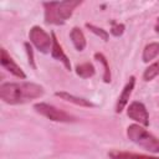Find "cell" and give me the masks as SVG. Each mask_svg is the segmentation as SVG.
Instances as JSON below:
<instances>
[{
    "label": "cell",
    "mask_w": 159,
    "mask_h": 159,
    "mask_svg": "<svg viewBox=\"0 0 159 159\" xmlns=\"http://www.w3.org/2000/svg\"><path fill=\"white\" fill-rule=\"evenodd\" d=\"M0 52H1V55H0V62H1L2 67H4L5 70H7L11 75H14V76H16V77H19V78H25L26 75H25L24 71L14 62V60L10 57V55L6 52V50H5V48H1Z\"/></svg>",
    "instance_id": "52a82bcc"
},
{
    "label": "cell",
    "mask_w": 159,
    "mask_h": 159,
    "mask_svg": "<svg viewBox=\"0 0 159 159\" xmlns=\"http://www.w3.org/2000/svg\"><path fill=\"white\" fill-rule=\"evenodd\" d=\"M127 114L130 119L138 122L142 125H148L149 124V114L145 108V106L142 102H132L127 109Z\"/></svg>",
    "instance_id": "8992f818"
},
{
    "label": "cell",
    "mask_w": 159,
    "mask_h": 159,
    "mask_svg": "<svg viewBox=\"0 0 159 159\" xmlns=\"http://www.w3.org/2000/svg\"><path fill=\"white\" fill-rule=\"evenodd\" d=\"M158 75H159V61L154 62L153 65H150V66L144 71L143 78H144L145 81H150V80H153L154 77H157Z\"/></svg>",
    "instance_id": "2e32d148"
},
{
    "label": "cell",
    "mask_w": 159,
    "mask_h": 159,
    "mask_svg": "<svg viewBox=\"0 0 159 159\" xmlns=\"http://www.w3.org/2000/svg\"><path fill=\"white\" fill-rule=\"evenodd\" d=\"M159 53V43L158 42H152L149 45H147L144 47L143 51V61L144 62H149L153 58H155Z\"/></svg>",
    "instance_id": "4fadbf2b"
},
{
    "label": "cell",
    "mask_w": 159,
    "mask_h": 159,
    "mask_svg": "<svg viewBox=\"0 0 159 159\" xmlns=\"http://www.w3.org/2000/svg\"><path fill=\"white\" fill-rule=\"evenodd\" d=\"M55 94H56L57 97H60V98L67 101V102L75 103V104L81 106V107H93V106H94L91 101H88V99H86V98H82V97H77V96L70 94V93H67V92H56Z\"/></svg>",
    "instance_id": "30bf717a"
},
{
    "label": "cell",
    "mask_w": 159,
    "mask_h": 159,
    "mask_svg": "<svg viewBox=\"0 0 159 159\" xmlns=\"http://www.w3.org/2000/svg\"><path fill=\"white\" fill-rule=\"evenodd\" d=\"M34 108L37 113H40L41 116H43V117H46V118H48L50 120H53V122H66V123H68V122L75 120L72 116H70L68 113H66V112H63V111H61V109H58V108H56V107H53L48 103L40 102V103H36L34 106Z\"/></svg>",
    "instance_id": "277c9868"
},
{
    "label": "cell",
    "mask_w": 159,
    "mask_h": 159,
    "mask_svg": "<svg viewBox=\"0 0 159 159\" xmlns=\"http://www.w3.org/2000/svg\"><path fill=\"white\" fill-rule=\"evenodd\" d=\"M134 83H135V78L134 77H130L129 81L127 82V84L124 86V88H123V91H122V93H120V96L118 98L117 106H116V112L117 113H120L124 109V107L127 106V103L129 101V97L132 94V91L134 88Z\"/></svg>",
    "instance_id": "ba28073f"
},
{
    "label": "cell",
    "mask_w": 159,
    "mask_h": 159,
    "mask_svg": "<svg viewBox=\"0 0 159 159\" xmlns=\"http://www.w3.org/2000/svg\"><path fill=\"white\" fill-rule=\"evenodd\" d=\"M86 27H87L89 31H92L93 34H96L97 36H99L102 40H104V41L108 40V34H107L106 30H103V29H101V27H97V26H94V25H91V24H86Z\"/></svg>",
    "instance_id": "e0dca14e"
},
{
    "label": "cell",
    "mask_w": 159,
    "mask_h": 159,
    "mask_svg": "<svg viewBox=\"0 0 159 159\" xmlns=\"http://www.w3.org/2000/svg\"><path fill=\"white\" fill-rule=\"evenodd\" d=\"M155 31L159 34V17H158V20H157V25H155Z\"/></svg>",
    "instance_id": "ffe728a7"
},
{
    "label": "cell",
    "mask_w": 159,
    "mask_h": 159,
    "mask_svg": "<svg viewBox=\"0 0 159 159\" xmlns=\"http://www.w3.org/2000/svg\"><path fill=\"white\" fill-rule=\"evenodd\" d=\"M30 41L34 43V46L42 53H47L52 48V37H50L48 34L45 32L43 29L40 26H34L29 32Z\"/></svg>",
    "instance_id": "5b68a950"
},
{
    "label": "cell",
    "mask_w": 159,
    "mask_h": 159,
    "mask_svg": "<svg viewBox=\"0 0 159 159\" xmlns=\"http://www.w3.org/2000/svg\"><path fill=\"white\" fill-rule=\"evenodd\" d=\"M51 37H52V48H51V55H52V57H53L55 60H57V61H61V62L65 65V67L70 71V70H71L70 60H68V57L65 55V52H63L61 45L58 43V41H57V39H56V35H55L53 32L51 34Z\"/></svg>",
    "instance_id": "9c48e42d"
},
{
    "label": "cell",
    "mask_w": 159,
    "mask_h": 159,
    "mask_svg": "<svg viewBox=\"0 0 159 159\" xmlns=\"http://www.w3.org/2000/svg\"><path fill=\"white\" fill-rule=\"evenodd\" d=\"M123 32H124V25H123V24H117V22L112 21V29H111V34H112L113 36L118 37V36L123 35Z\"/></svg>",
    "instance_id": "ac0fdd59"
},
{
    "label": "cell",
    "mask_w": 159,
    "mask_h": 159,
    "mask_svg": "<svg viewBox=\"0 0 159 159\" xmlns=\"http://www.w3.org/2000/svg\"><path fill=\"white\" fill-rule=\"evenodd\" d=\"M81 4V1L76 0H67V1H51V2H43L45 6V21L46 24H55V25H62L68 17H71L73 10Z\"/></svg>",
    "instance_id": "7a4b0ae2"
},
{
    "label": "cell",
    "mask_w": 159,
    "mask_h": 159,
    "mask_svg": "<svg viewBox=\"0 0 159 159\" xmlns=\"http://www.w3.org/2000/svg\"><path fill=\"white\" fill-rule=\"evenodd\" d=\"M94 72H96V71H94V67H93V65L89 63V62L78 65V66L76 67V73H77L80 77H82V78H89V77H92V76L94 75Z\"/></svg>",
    "instance_id": "5bb4252c"
},
{
    "label": "cell",
    "mask_w": 159,
    "mask_h": 159,
    "mask_svg": "<svg viewBox=\"0 0 159 159\" xmlns=\"http://www.w3.org/2000/svg\"><path fill=\"white\" fill-rule=\"evenodd\" d=\"M43 94L42 86L32 82L2 83L0 86V98L9 104H21L39 98Z\"/></svg>",
    "instance_id": "6da1fadb"
},
{
    "label": "cell",
    "mask_w": 159,
    "mask_h": 159,
    "mask_svg": "<svg viewBox=\"0 0 159 159\" xmlns=\"http://www.w3.org/2000/svg\"><path fill=\"white\" fill-rule=\"evenodd\" d=\"M70 37L72 40L73 46L76 47V50L78 51H83L86 47V37L83 35V32L81 31V29L78 27H73L70 32Z\"/></svg>",
    "instance_id": "8fae6325"
},
{
    "label": "cell",
    "mask_w": 159,
    "mask_h": 159,
    "mask_svg": "<svg viewBox=\"0 0 159 159\" xmlns=\"http://www.w3.org/2000/svg\"><path fill=\"white\" fill-rule=\"evenodd\" d=\"M109 157L112 159H159L157 157H149L144 154H135V153H127V152H111Z\"/></svg>",
    "instance_id": "7c38bea8"
},
{
    "label": "cell",
    "mask_w": 159,
    "mask_h": 159,
    "mask_svg": "<svg viewBox=\"0 0 159 159\" xmlns=\"http://www.w3.org/2000/svg\"><path fill=\"white\" fill-rule=\"evenodd\" d=\"M94 58L101 62L103 65V68H104V73H103V81L106 83H109L111 82V71H109V66H108V62H107V58L103 56V53H94Z\"/></svg>",
    "instance_id": "9a60e30c"
},
{
    "label": "cell",
    "mask_w": 159,
    "mask_h": 159,
    "mask_svg": "<svg viewBox=\"0 0 159 159\" xmlns=\"http://www.w3.org/2000/svg\"><path fill=\"white\" fill-rule=\"evenodd\" d=\"M127 135L133 143L142 147L143 149L153 154L159 153V138L154 137L139 124H130L127 128Z\"/></svg>",
    "instance_id": "3957f363"
},
{
    "label": "cell",
    "mask_w": 159,
    "mask_h": 159,
    "mask_svg": "<svg viewBox=\"0 0 159 159\" xmlns=\"http://www.w3.org/2000/svg\"><path fill=\"white\" fill-rule=\"evenodd\" d=\"M25 48H26V53H27V58H29V63L32 68H36V65H35V61H34V52H32V47L30 46L29 42L25 43Z\"/></svg>",
    "instance_id": "d6986e66"
}]
</instances>
